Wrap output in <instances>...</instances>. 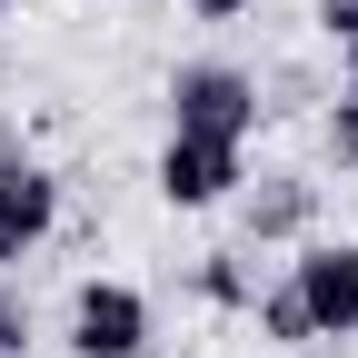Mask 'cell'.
Segmentation results:
<instances>
[{
    "label": "cell",
    "instance_id": "15",
    "mask_svg": "<svg viewBox=\"0 0 358 358\" xmlns=\"http://www.w3.org/2000/svg\"><path fill=\"white\" fill-rule=\"evenodd\" d=\"M0 10H10V0H0Z\"/></svg>",
    "mask_w": 358,
    "mask_h": 358
},
{
    "label": "cell",
    "instance_id": "10",
    "mask_svg": "<svg viewBox=\"0 0 358 358\" xmlns=\"http://www.w3.org/2000/svg\"><path fill=\"white\" fill-rule=\"evenodd\" d=\"M20 348H30V299L0 279V358H20Z\"/></svg>",
    "mask_w": 358,
    "mask_h": 358
},
{
    "label": "cell",
    "instance_id": "7",
    "mask_svg": "<svg viewBox=\"0 0 358 358\" xmlns=\"http://www.w3.org/2000/svg\"><path fill=\"white\" fill-rule=\"evenodd\" d=\"M249 329H259L268 348H289V358H299V348H319V319H308V299H299V279H279V289H259V299H249Z\"/></svg>",
    "mask_w": 358,
    "mask_h": 358
},
{
    "label": "cell",
    "instance_id": "4",
    "mask_svg": "<svg viewBox=\"0 0 358 358\" xmlns=\"http://www.w3.org/2000/svg\"><path fill=\"white\" fill-rule=\"evenodd\" d=\"M289 279L319 319V338H358V239H299Z\"/></svg>",
    "mask_w": 358,
    "mask_h": 358
},
{
    "label": "cell",
    "instance_id": "12",
    "mask_svg": "<svg viewBox=\"0 0 358 358\" xmlns=\"http://www.w3.org/2000/svg\"><path fill=\"white\" fill-rule=\"evenodd\" d=\"M189 10H199V20H239L249 0H189Z\"/></svg>",
    "mask_w": 358,
    "mask_h": 358
},
{
    "label": "cell",
    "instance_id": "8",
    "mask_svg": "<svg viewBox=\"0 0 358 358\" xmlns=\"http://www.w3.org/2000/svg\"><path fill=\"white\" fill-rule=\"evenodd\" d=\"M189 289H199L209 308H239V319H249V299H259V268H249V249H209V259L189 268Z\"/></svg>",
    "mask_w": 358,
    "mask_h": 358
},
{
    "label": "cell",
    "instance_id": "1",
    "mask_svg": "<svg viewBox=\"0 0 358 358\" xmlns=\"http://www.w3.org/2000/svg\"><path fill=\"white\" fill-rule=\"evenodd\" d=\"M268 110H259V80L239 60H179L169 70V129H209V140H249Z\"/></svg>",
    "mask_w": 358,
    "mask_h": 358
},
{
    "label": "cell",
    "instance_id": "3",
    "mask_svg": "<svg viewBox=\"0 0 358 358\" xmlns=\"http://www.w3.org/2000/svg\"><path fill=\"white\" fill-rule=\"evenodd\" d=\"M70 358H150V299L129 279H80L70 289Z\"/></svg>",
    "mask_w": 358,
    "mask_h": 358
},
{
    "label": "cell",
    "instance_id": "9",
    "mask_svg": "<svg viewBox=\"0 0 358 358\" xmlns=\"http://www.w3.org/2000/svg\"><path fill=\"white\" fill-rule=\"evenodd\" d=\"M319 140H329L338 179H358V90H329V110H319Z\"/></svg>",
    "mask_w": 358,
    "mask_h": 358
},
{
    "label": "cell",
    "instance_id": "5",
    "mask_svg": "<svg viewBox=\"0 0 358 358\" xmlns=\"http://www.w3.org/2000/svg\"><path fill=\"white\" fill-rule=\"evenodd\" d=\"M50 229H60V179L40 169L30 150H0V268L30 259Z\"/></svg>",
    "mask_w": 358,
    "mask_h": 358
},
{
    "label": "cell",
    "instance_id": "13",
    "mask_svg": "<svg viewBox=\"0 0 358 358\" xmlns=\"http://www.w3.org/2000/svg\"><path fill=\"white\" fill-rule=\"evenodd\" d=\"M338 90H358V50H348V80H338Z\"/></svg>",
    "mask_w": 358,
    "mask_h": 358
},
{
    "label": "cell",
    "instance_id": "11",
    "mask_svg": "<svg viewBox=\"0 0 358 358\" xmlns=\"http://www.w3.org/2000/svg\"><path fill=\"white\" fill-rule=\"evenodd\" d=\"M308 10H319V30L338 40V50H358V0H308Z\"/></svg>",
    "mask_w": 358,
    "mask_h": 358
},
{
    "label": "cell",
    "instance_id": "6",
    "mask_svg": "<svg viewBox=\"0 0 358 358\" xmlns=\"http://www.w3.org/2000/svg\"><path fill=\"white\" fill-rule=\"evenodd\" d=\"M319 229V179L308 169H259L239 189V249H279V239H308Z\"/></svg>",
    "mask_w": 358,
    "mask_h": 358
},
{
    "label": "cell",
    "instance_id": "14",
    "mask_svg": "<svg viewBox=\"0 0 358 358\" xmlns=\"http://www.w3.org/2000/svg\"><path fill=\"white\" fill-rule=\"evenodd\" d=\"M299 358H319V348H299Z\"/></svg>",
    "mask_w": 358,
    "mask_h": 358
},
{
    "label": "cell",
    "instance_id": "2",
    "mask_svg": "<svg viewBox=\"0 0 358 358\" xmlns=\"http://www.w3.org/2000/svg\"><path fill=\"white\" fill-rule=\"evenodd\" d=\"M249 140H209V129H169V150H159V199L169 209H229L249 189Z\"/></svg>",
    "mask_w": 358,
    "mask_h": 358
}]
</instances>
